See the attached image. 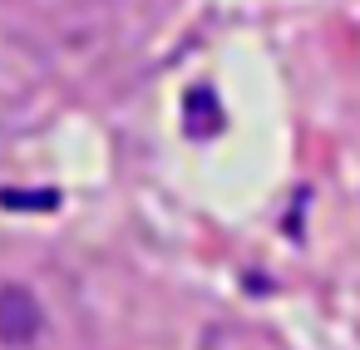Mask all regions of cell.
<instances>
[{"mask_svg":"<svg viewBox=\"0 0 360 350\" xmlns=\"http://www.w3.org/2000/svg\"><path fill=\"white\" fill-rule=\"evenodd\" d=\"M40 330H45V311H40L35 291L20 286V281L0 286V340L6 345H30V340H40Z\"/></svg>","mask_w":360,"mask_h":350,"instance_id":"cell-1","label":"cell"},{"mask_svg":"<svg viewBox=\"0 0 360 350\" xmlns=\"http://www.w3.org/2000/svg\"><path fill=\"white\" fill-rule=\"evenodd\" d=\"M0 202L6 207H20V212H50L60 202V193H20V188H6L0 193Z\"/></svg>","mask_w":360,"mask_h":350,"instance_id":"cell-2","label":"cell"}]
</instances>
